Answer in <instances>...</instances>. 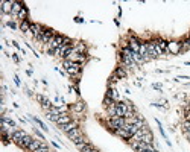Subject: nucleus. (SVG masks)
<instances>
[{
  "mask_svg": "<svg viewBox=\"0 0 190 152\" xmlns=\"http://www.w3.org/2000/svg\"><path fill=\"white\" fill-rule=\"evenodd\" d=\"M64 67L67 70V73L72 75V76H75V75H78L79 72H81V66L75 61H70V59H66L64 61Z\"/></svg>",
  "mask_w": 190,
  "mask_h": 152,
  "instance_id": "obj_1",
  "label": "nucleus"
},
{
  "mask_svg": "<svg viewBox=\"0 0 190 152\" xmlns=\"http://www.w3.org/2000/svg\"><path fill=\"white\" fill-rule=\"evenodd\" d=\"M55 37V34H53V31L52 29H49V28H44L43 29V32H41V35L37 38L38 41H41V43H50V40Z\"/></svg>",
  "mask_w": 190,
  "mask_h": 152,
  "instance_id": "obj_2",
  "label": "nucleus"
},
{
  "mask_svg": "<svg viewBox=\"0 0 190 152\" xmlns=\"http://www.w3.org/2000/svg\"><path fill=\"white\" fill-rule=\"evenodd\" d=\"M126 125V119L125 117H114V119H110V126H111L113 131L119 128H123Z\"/></svg>",
  "mask_w": 190,
  "mask_h": 152,
  "instance_id": "obj_3",
  "label": "nucleus"
},
{
  "mask_svg": "<svg viewBox=\"0 0 190 152\" xmlns=\"http://www.w3.org/2000/svg\"><path fill=\"white\" fill-rule=\"evenodd\" d=\"M155 47H157L158 56H160V55H163V53H166L169 50V43L166 40H155Z\"/></svg>",
  "mask_w": 190,
  "mask_h": 152,
  "instance_id": "obj_4",
  "label": "nucleus"
},
{
  "mask_svg": "<svg viewBox=\"0 0 190 152\" xmlns=\"http://www.w3.org/2000/svg\"><path fill=\"white\" fill-rule=\"evenodd\" d=\"M128 111V102H117L116 104V114L117 117H125Z\"/></svg>",
  "mask_w": 190,
  "mask_h": 152,
  "instance_id": "obj_5",
  "label": "nucleus"
},
{
  "mask_svg": "<svg viewBox=\"0 0 190 152\" xmlns=\"http://www.w3.org/2000/svg\"><path fill=\"white\" fill-rule=\"evenodd\" d=\"M24 137H26V132H24V131H14V132L11 134V140H12V142H15L17 145L22 142Z\"/></svg>",
  "mask_w": 190,
  "mask_h": 152,
  "instance_id": "obj_6",
  "label": "nucleus"
},
{
  "mask_svg": "<svg viewBox=\"0 0 190 152\" xmlns=\"http://www.w3.org/2000/svg\"><path fill=\"white\" fill-rule=\"evenodd\" d=\"M43 26L41 24H38V23H30V32L34 34V37L35 38H38L40 35H41V32H43Z\"/></svg>",
  "mask_w": 190,
  "mask_h": 152,
  "instance_id": "obj_7",
  "label": "nucleus"
},
{
  "mask_svg": "<svg viewBox=\"0 0 190 152\" xmlns=\"http://www.w3.org/2000/svg\"><path fill=\"white\" fill-rule=\"evenodd\" d=\"M147 53H149V58H157V47H155V41H149L147 43Z\"/></svg>",
  "mask_w": 190,
  "mask_h": 152,
  "instance_id": "obj_8",
  "label": "nucleus"
},
{
  "mask_svg": "<svg viewBox=\"0 0 190 152\" xmlns=\"http://www.w3.org/2000/svg\"><path fill=\"white\" fill-rule=\"evenodd\" d=\"M122 62L125 64L126 67H135V62L133 59V55H125V53H122Z\"/></svg>",
  "mask_w": 190,
  "mask_h": 152,
  "instance_id": "obj_9",
  "label": "nucleus"
},
{
  "mask_svg": "<svg viewBox=\"0 0 190 152\" xmlns=\"http://www.w3.org/2000/svg\"><path fill=\"white\" fill-rule=\"evenodd\" d=\"M139 53H140V56L143 58L145 61L149 59V53H147V43H140V50H139Z\"/></svg>",
  "mask_w": 190,
  "mask_h": 152,
  "instance_id": "obj_10",
  "label": "nucleus"
},
{
  "mask_svg": "<svg viewBox=\"0 0 190 152\" xmlns=\"http://www.w3.org/2000/svg\"><path fill=\"white\" fill-rule=\"evenodd\" d=\"M116 134H117L119 135V137H122V138H125V140H129V138H133V134H131V132H128V131H126V129L125 128H119V129H116V131H114Z\"/></svg>",
  "mask_w": 190,
  "mask_h": 152,
  "instance_id": "obj_11",
  "label": "nucleus"
},
{
  "mask_svg": "<svg viewBox=\"0 0 190 152\" xmlns=\"http://www.w3.org/2000/svg\"><path fill=\"white\" fill-rule=\"evenodd\" d=\"M129 49H131L133 52L139 53V50H140V41L137 40V38H131V41H129Z\"/></svg>",
  "mask_w": 190,
  "mask_h": 152,
  "instance_id": "obj_12",
  "label": "nucleus"
},
{
  "mask_svg": "<svg viewBox=\"0 0 190 152\" xmlns=\"http://www.w3.org/2000/svg\"><path fill=\"white\" fill-rule=\"evenodd\" d=\"M37 97H38V100L41 102V105H43V108H44V110H47V111H49L50 108L53 107V105L50 104V100L47 99V97H44V96H37Z\"/></svg>",
  "mask_w": 190,
  "mask_h": 152,
  "instance_id": "obj_13",
  "label": "nucleus"
},
{
  "mask_svg": "<svg viewBox=\"0 0 190 152\" xmlns=\"http://www.w3.org/2000/svg\"><path fill=\"white\" fill-rule=\"evenodd\" d=\"M24 6H23V3H20V2H12V12L14 15H18L20 14V11H22Z\"/></svg>",
  "mask_w": 190,
  "mask_h": 152,
  "instance_id": "obj_14",
  "label": "nucleus"
},
{
  "mask_svg": "<svg viewBox=\"0 0 190 152\" xmlns=\"http://www.w3.org/2000/svg\"><path fill=\"white\" fill-rule=\"evenodd\" d=\"M2 11L5 14L12 12V2H2Z\"/></svg>",
  "mask_w": 190,
  "mask_h": 152,
  "instance_id": "obj_15",
  "label": "nucleus"
},
{
  "mask_svg": "<svg viewBox=\"0 0 190 152\" xmlns=\"http://www.w3.org/2000/svg\"><path fill=\"white\" fill-rule=\"evenodd\" d=\"M78 128V125L75 123V122H70V123H67V125H62L61 126V129L64 132H70V131H73V129H76Z\"/></svg>",
  "mask_w": 190,
  "mask_h": 152,
  "instance_id": "obj_16",
  "label": "nucleus"
},
{
  "mask_svg": "<svg viewBox=\"0 0 190 152\" xmlns=\"http://www.w3.org/2000/svg\"><path fill=\"white\" fill-rule=\"evenodd\" d=\"M32 142H34V138H30L29 135H26V137H24V138L22 140V142L18 143V146H22V148H26V149H28L29 146H30V143H32Z\"/></svg>",
  "mask_w": 190,
  "mask_h": 152,
  "instance_id": "obj_17",
  "label": "nucleus"
},
{
  "mask_svg": "<svg viewBox=\"0 0 190 152\" xmlns=\"http://www.w3.org/2000/svg\"><path fill=\"white\" fill-rule=\"evenodd\" d=\"M169 50L172 53H178L181 50V43H170V44H169Z\"/></svg>",
  "mask_w": 190,
  "mask_h": 152,
  "instance_id": "obj_18",
  "label": "nucleus"
},
{
  "mask_svg": "<svg viewBox=\"0 0 190 152\" xmlns=\"http://www.w3.org/2000/svg\"><path fill=\"white\" fill-rule=\"evenodd\" d=\"M72 122V119L70 117H68V116H66V114H62V116L60 117V119H58V125H60V126H62V125H67V123H70Z\"/></svg>",
  "mask_w": 190,
  "mask_h": 152,
  "instance_id": "obj_19",
  "label": "nucleus"
},
{
  "mask_svg": "<svg viewBox=\"0 0 190 152\" xmlns=\"http://www.w3.org/2000/svg\"><path fill=\"white\" fill-rule=\"evenodd\" d=\"M114 76H116V78H125V76H126V70L123 67H117V69H116Z\"/></svg>",
  "mask_w": 190,
  "mask_h": 152,
  "instance_id": "obj_20",
  "label": "nucleus"
},
{
  "mask_svg": "<svg viewBox=\"0 0 190 152\" xmlns=\"http://www.w3.org/2000/svg\"><path fill=\"white\" fill-rule=\"evenodd\" d=\"M20 29H22L24 34H26V32H29V31H30V23H29L28 20L22 21V24H20Z\"/></svg>",
  "mask_w": 190,
  "mask_h": 152,
  "instance_id": "obj_21",
  "label": "nucleus"
},
{
  "mask_svg": "<svg viewBox=\"0 0 190 152\" xmlns=\"http://www.w3.org/2000/svg\"><path fill=\"white\" fill-rule=\"evenodd\" d=\"M40 146H41V143L38 142V140H34V142H32V143H30V146H29V148H28V149H29L30 152H35L37 149H38V148H40Z\"/></svg>",
  "mask_w": 190,
  "mask_h": 152,
  "instance_id": "obj_22",
  "label": "nucleus"
},
{
  "mask_svg": "<svg viewBox=\"0 0 190 152\" xmlns=\"http://www.w3.org/2000/svg\"><path fill=\"white\" fill-rule=\"evenodd\" d=\"M67 135H68V137H70V138L73 140V138H76V137H79V135H81V131H79V129L76 128V129H73V131L67 132Z\"/></svg>",
  "mask_w": 190,
  "mask_h": 152,
  "instance_id": "obj_23",
  "label": "nucleus"
},
{
  "mask_svg": "<svg viewBox=\"0 0 190 152\" xmlns=\"http://www.w3.org/2000/svg\"><path fill=\"white\" fill-rule=\"evenodd\" d=\"M81 151H82V152H99V151H97L96 148H93V146L90 145V143H87V145L84 146V148H82Z\"/></svg>",
  "mask_w": 190,
  "mask_h": 152,
  "instance_id": "obj_24",
  "label": "nucleus"
},
{
  "mask_svg": "<svg viewBox=\"0 0 190 152\" xmlns=\"http://www.w3.org/2000/svg\"><path fill=\"white\" fill-rule=\"evenodd\" d=\"M26 15H28V9L23 8L22 11H20V14H18V18H22V21H24L26 20Z\"/></svg>",
  "mask_w": 190,
  "mask_h": 152,
  "instance_id": "obj_25",
  "label": "nucleus"
},
{
  "mask_svg": "<svg viewBox=\"0 0 190 152\" xmlns=\"http://www.w3.org/2000/svg\"><path fill=\"white\" fill-rule=\"evenodd\" d=\"M84 107H85V104H84V102H78V104L75 105V111H82Z\"/></svg>",
  "mask_w": 190,
  "mask_h": 152,
  "instance_id": "obj_26",
  "label": "nucleus"
},
{
  "mask_svg": "<svg viewBox=\"0 0 190 152\" xmlns=\"http://www.w3.org/2000/svg\"><path fill=\"white\" fill-rule=\"evenodd\" d=\"M35 152H49V148H47L46 145H43V143H41V146H40V148L37 149Z\"/></svg>",
  "mask_w": 190,
  "mask_h": 152,
  "instance_id": "obj_27",
  "label": "nucleus"
},
{
  "mask_svg": "<svg viewBox=\"0 0 190 152\" xmlns=\"http://www.w3.org/2000/svg\"><path fill=\"white\" fill-rule=\"evenodd\" d=\"M34 120H35L37 123H38V125H40V128H43V129H44V131H47V128L44 126V123H43V122H41V120H40V119H37V117H34Z\"/></svg>",
  "mask_w": 190,
  "mask_h": 152,
  "instance_id": "obj_28",
  "label": "nucleus"
},
{
  "mask_svg": "<svg viewBox=\"0 0 190 152\" xmlns=\"http://www.w3.org/2000/svg\"><path fill=\"white\" fill-rule=\"evenodd\" d=\"M183 128H184V131H186V132H190V122H184Z\"/></svg>",
  "mask_w": 190,
  "mask_h": 152,
  "instance_id": "obj_29",
  "label": "nucleus"
},
{
  "mask_svg": "<svg viewBox=\"0 0 190 152\" xmlns=\"http://www.w3.org/2000/svg\"><path fill=\"white\" fill-rule=\"evenodd\" d=\"M8 26H9V28H12V29H15V23H14V21H9Z\"/></svg>",
  "mask_w": 190,
  "mask_h": 152,
  "instance_id": "obj_30",
  "label": "nucleus"
},
{
  "mask_svg": "<svg viewBox=\"0 0 190 152\" xmlns=\"http://www.w3.org/2000/svg\"><path fill=\"white\" fill-rule=\"evenodd\" d=\"M152 87H154V88H155V90H161V85H160V84H154V85H152Z\"/></svg>",
  "mask_w": 190,
  "mask_h": 152,
  "instance_id": "obj_31",
  "label": "nucleus"
},
{
  "mask_svg": "<svg viewBox=\"0 0 190 152\" xmlns=\"http://www.w3.org/2000/svg\"><path fill=\"white\" fill-rule=\"evenodd\" d=\"M37 135H38V137H40L41 140H44V137H43V134H41L40 131H37Z\"/></svg>",
  "mask_w": 190,
  "mask_h": 152,
  "instance_id": "obj_32",
  "label": "nucleus"
},
{
  "mask_svg": "<svg viewBox=\"0 0 190 152\" xmlns=\"http://www.w3.org/2000/svg\"><path fill=\"white\" fill-rule=\"evenodd\" d=\"M12 58H14V61H15V62H18V61H20V59H18V56H17V55H12Z\"/></svg>",
  "mask_w": 190,
  "mask_h": 152,
  "instance_id": "obj_33",
  "label": "nucleus"
},
{
  "mask_svg": "<svg viewBox=\"0 0 190 152\" xmlns=\"http://www.w3.org/2000/svg\"><path fill=\"white\" fill-rule=\"evenodd\" d=\"M147 152H158L157 149H154V151H147Z\"/></svg>",
  "mask_w": 190,
  "mask_h": 152,
  "instance_id": "obj_34",
  "label": "nucleus"
},
{
  "mask_svg": "<svg viewBox=\"0 0 190 152\" xmlns=\"http://www.w3.org/2000/svg\"><path fill=\"white\" fill-rule=\"evenodd\" d=\"M186 87H190V84H186Z\"/></svg>",
  "mask_w": 190,
  "mask_h": 152,
  "instance_id": "obj_35",
  "label": "nucleus"
},
{
  "mask_svg": "<svg viewBox=\"0 0 190 152\" xmlns=\"http://www.w3.org/2000/svg\"><path fill=\"white\" fill-rule=\"evenodd\" d=\"M189 108H190V102H189Z\"/></svg>",
  "mask_w": 190,
  "mask_h": 152,
  "instance_id": "obj_36",
  "label": "nucleus"
}]
</instances>
